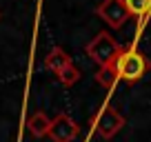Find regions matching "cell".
I'll return each instance as SVG.
<instances>
[{"instance_id": "obj_1", "label": "cell", "mask_w": 151, "mask_h": 142, "mask_svg": "<svg viewBox=\"0 0 151 142\" xmlns=\"http://www.w3.org/2000/svg\"><path fill=\"white\" fill-rule=\"evenodd\" d=\"M113 69H116L120 80L129 82V85H136L147 71L151 69V62L142 51L127 47V49H122V51L118 53V58L113 62Z\"/></svg>"}, {"instance_id": "obj_2", "label": "cell", "mask_w": 151, "mask_h": 142, "mask_svg": "<svg viewBox=\"0 0 151 142\" xmlns=\"http://www.w3.org/2000/svg\"><path fill=\"white\" fill-rule=\"evenodd\" d=\"M85 51L93 62H98L100 67H104V65H113V62H116V58L122 51V47L113 40V36L109 31H100L98 36L87 44Z\"/></svg>"}, {"instance_id": "obj_3", "label": "cell", "mask_w": 151, "mask_h": 142, "mask_svg": "<svg viewBox=\"0 0 151 142\" xmlns=\"http://www.w3.org/2000/svg\"><path fill=\"white\" fill-rule=\"evenodd\" d=\"M122 127H124V118H122V113H120L118 109H113V107H104L93 120V129L104 140H111L113 136H118Z\"/></svg>"}, {"instance_id": "obj_4", "label": "cell", "mask_w": 151, "mask_h": 142, "mask_svg": "<svg viewBox=\"0 0 151 142\" xmlns=\"http://www.w3.org/2000/svg\"><path fill=\"white\" fill-rule=\"evenodd\" d=\"M96 14H98L100 20H104V22H107L109 27H113V29L124 27V22L131 18L127 5H124V0H102L98 5V9H96Z\"/></svg>"}, {"instance_id": "obj_5", "label": "cell", "mask_w": 151, "mask_h": 142, "mask_svg": "<svg viewBox=\"0 0 151 142\" xmlns=\"http://www.w3.org/2000/svg\"><path fill=\"white\" fill-rule=\"evenodd\" d=\"M78 136V124L73 122L69 113H58L51 120L49 127V138L53 142H73V138Z\"/></svg>"}, {"instance_id": "obj_6", "label": "cell", "mask_w": 151, "mask_h": 142, "mask_svg": "<svg viewBox=\"0 0 151 142\" xmlns=\"http://www.w3.org/2000/svg\"><path fill=\"white\" fill-rule=\"evenodd\" d=\"M27 127H29V131H31L33 138H45V136H49L51 120H49L47 113H42V111H36V113H33L31 118L27 120Z\"/></svg>"}, {"instance_id": "obj_7", "label": "cell", "mask_w": 151, "mask_h": 142, "mask_svg": "<svg viewBox=\"0 0 151 142\" xmlns=\"http://www.w3.org/2000/svg\"><path fill=\"white\" fill-rule=\"evenodd\" d=\"M67 65H71V58L67 56L60 47H53L51 51L47 53V58H45V67H47L49 71H53V73H60Z\"/></svg>"}, {"instance_id": "obj_8", "label": "cell", "mask_w": 151, "mask_h": 142, "mask_svg": "<svg viewBox=\"0 0 151 142\" xmlns=\"http://www.w3.org/2000/svg\"><path fill=\"white\" fill-rule=\"evenodd\" d=\"M118 80L120 78H118V73H116V69H113V65H104V67H100V69L96 71V82L102 85L104 89H113Z\"/></svg>"}, {"instance_id": "obj_9", "label": "cell", "mask_w": 151, "mask_h": 142, "mask_svg": "<svg viewBox=\"0 0 151 142\" xmlns=\"http://www.w3.org/2000/svg\"><path fill=\"white\" fill-rule=\"evenodd\" d=\"M56 76H58V80H60V85L71 87V85H76V82L80 80V71H78V67L71 62V65H67L60 73H56Z\"/></svg>"}, {"instance_id": "obj_10", "label": "cell", "mask_w": 151, "mask_h": 142, "mask_svg": "<svg viewBox=\"0 0 151 142\" xmlns=\"http://www.w3.org/2000/svg\"><path fill=\"white\" fill-rule=\"evenodd\" d=\"M124 5H127L129 14L138 16V18H142L151 11V0H124Z\"/></svg>"}]
</instances>
